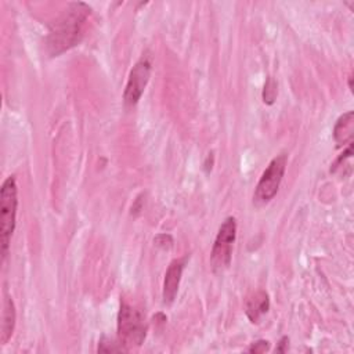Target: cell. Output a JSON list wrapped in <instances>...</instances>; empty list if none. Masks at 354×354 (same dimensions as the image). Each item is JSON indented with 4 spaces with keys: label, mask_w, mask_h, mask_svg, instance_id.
I'll use <instances>...</instances> for the list:
<instances>
[{
    "label": "cell",
    "mask_w": 354,
    "mask_h": 354,
    "mask_svg": "<svg viewBox=\"0 0 354 354\" xmlns=\"http://www.w3.org/2000/svg\"><path fill=\"white\" fill-rule=\"evenodd\" d=\"M88 14L90 8L84 3L69 4V8L65 10L64 15L54 24L48 35L47 46L53 55H58L79 43L82 28Z\"/></svg>",
    "instance_id": "1"
},
{
    "label": "cell",
    "mask_w": 354,
    "mask_h": 354,
    "mask_svg": "<svg viewBox=\"0 0 354 354\" xmlns=\"http://www.w3.org/2000/svg\"><path fill=\"white\" fill-rule=\"evenodd\" d=\"M0 236H1V256L3 259L7 256L10 239L15 228L17 220V207H18V196H17V183L14 176H8L3 185L0 194Z\"/></svg>",
    "instance_id": "2"
},
{
    "label": "cell",
    "mask_w": 354,
    "mask_h": 354,
    "mask_svg": "<svg viewBox=\"0 0 354 354\" xmlns=\"http://www.w3.org/2000/svg\"><path fill=\"white\" fill-rule=\"evenodd\" d=\"M147 335V326L142 314L127 303L120 304L118 314L119 343L127 350L142 344Z\"/></svg>",
    "instance_id": "3"
},
{
    "label": "cell",
    "mask_w": 354,
    "mask_h": 354,
    "mask_svg": "<svg viewBox=\"0 0 354 354\" xmlns=\"http://www.w3.org/2000/svg\"><path fill=\"white\" fill-rule=\"evenodd\" d=\"M286 167V155L281 153L275 156L267 169L263 171L253 195V201L256 205L261 206L268 203L278 192V188L281 185L283 173Z\"/></svg>",
    "instance_id": "4"
},
{
    "label": "cell",
    "mask_w": 354,
    "mask_h": 354,
    "mask_svg": "<svg viewBox=\"0 0 354 354\" xmlns=\"http://www.w3.org/2000/svg\"><path fill=\"white\" fill-rule=\"evenodd\" d=\"M236 236V221L234 217H227L218 228L217 236L214 239L210 264L214 271H224L228 268L232 256V245Z\"/></svg>",
    "instance_id": "5"
},
{
    "label": "cell",
    "mask_w": 354,
    "mask_h": 354,
    "mask_svg": "<svg viewBox=\"0 0 354 354\" xmlns=\"http://www.w3.org/2000/svg\"><path fill=\"white\" fill-rule=\"evenodd\" d=\"M151 76V62L148 58H141L140 61L136 62L133 69L130 71L124 94H123V101L127 106H134L138 100L141 98L148 80Z\"/></svg>",
    "instance_id": "6"
},
{
    "label": "cell",
    "mask_w": 354,
    "mask_h": 354,
    "mask_svg": "<svg viewBox=\"0 0 354 354\" xmlns=\"http://www.w3.org/2000/svg\"><path fill=\"white\" fill-rule=\"evenodd\" d=\"M184 267H185V257L173 260L169 264L167 271L165 274L163 292H162V297H163L165 304H171L174 301L176 295L178 292V286H180V281H181Z\"/></svg>",
    "instance_id": "7"
},
{
    "label": "cell",
    "mask_w": 354,
    "mask_h": 354,
    "mask_svg": "<svg viewBox=\"0 0 354 354\" xmlns=\"http://www.w3.org/2000/svg\"><path fill=\"white\" fill-rule=\"evenodd\" d=\"M270 308V299L264 290H257L252 295L246 303V315L252 322H259L260 317L264 315Z\"/></svg>",
    "instance_id": "8"
},
{
    "label": "cell",
    "mask_w": 354,
    "mask_h": 354,
    "mask_svg": "<svg viewBox=\"0 0 354 354\" xmlns=\"http://www.w3.org/2000/svg\"><path fill=\"white\" fill-rule=\"evenodd\" d=\"M1 337L0 342L1 344H6L14 330L15 326V307H14V301L12 299L6 295L4 297V303H3V318H1Z\"/></svg>",
    "instance_id": "9"
},
{
    "label": "cell",
    "mask_w": 354,
    "mask_h": 354,
    "mask_svg": "<svg viewBox=\"0 0 354 354\" xmlns=\"http://www.w3.org/2000/svg\"><path fill=\"white\" fill-rule=\"evenodd\" d=\"M333 137L337 145L351 144L353 140V112L342 115L333 129Z\"/></svg>",
    "instance_id": "10"
},
{
    "label": "cell",
    "mask_w": 354,
    "mask_h": 354,
    "mask_svg": "<svg viewBox=\"0 0 354 354\" xmlns=\"http://www.w3.org/2000/svg\"><path fill=\"white\" fill-rule=\"evenodd\" d=\"M275 95H277V83L271 77H268V80H267V83L264 86V91H263L264 102L271 104L274 101Z\"/></svg>",
    "instance_id": "11"
},
{
    "label": "cell",
    "mask_w": 354,
    "mask_h": 354,
    "mask_svg": "<svg viewBox=\"0 0 354 354\" xmlns=\"http://www.w3.org/2000/svg\"><path fill=\"white\" fill-rule=\"evenodd\" d=\"M268 347H270V343L267 340H259L249 347V351L250 353H264L268 350Z\"/></svg>",
    "instance_id": "12"
}]
</instances>
